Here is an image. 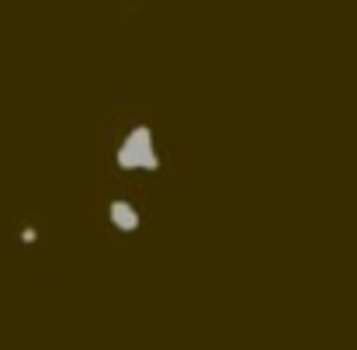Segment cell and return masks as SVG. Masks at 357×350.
<instances>
[{"label":"cell","mask_w":357,"mask_h":350,"mask_svg":"<svg viewBox=\"0 0 357 350\" xmlns=\"http://www.w3.org/2000/svg\"><path fill=\"white\" fill-rule=\"evenodd\" d=\"M115 160H119L121 170H160V153L153 146V128L135 125L132 132H125Z\"/></svg>","instance_id":"cell-1"},{"label":"cell","mask_w":357,"mask_h":350,"mask_svg":"<svg viewBox=\"0 0 357 350\" xmlns=\"http://www.w3.org/2000/svg\"><path fill=\"white\" fill-rule=\"evenodd\" d=\"M108 215H112V226H115L119 233H139V226H142L139 208H135L132 201H125V198H115V201H112Z\"/></svg>","instance_id":"cell-2"},{"label":"cell","mask_w":357,"mask_h":350,"mask_svg":"<svg viewBox=\"0 0 357 350\" xmlns=\"http://www.w3.org/2000/svg\"><path fill=\"white\" fill-rule=\"evenodd\" d=\"M21 239H24V243H35V239H38V233L28 226V229H21Z\"/></svg>","instance_id":"cell-3"}]
</instances>
